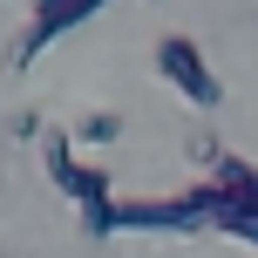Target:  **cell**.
<instances>
[{
	"mask_svg": "<svg viewBox=\"0 0 258 258\" xmlns=\"http://www.w3.org/2000/svg\"><path fill=\"white\" fill-rule=\"evenodd\" d=\"M156 68H163V82H170V89H183V102H197V109H218V102H224V89H218V75L204 68L197 41L163 34V41H156Z\"/></svg>",
	"mask_w": 258,
	"mask_h": 258,
	"instance_id": "cell-1",
	"label": "cell"
},
{
	"mask_svg": "<svg viewBox=\"0 0 258 258\" xmlns=\"http://www.w3.org/2000/svg\"><path fill=\"white\" fill-rule=\"evenodd\" d=\"M41 163H48V177L61 183L68 197H82V204H102V197H109V177L95 163H82L75 136H61V129H41Z\"/></svg>",
	"mask_w": 258,
	"mask_h": 258,
	"instance_id": "cell-2",
	"label": "cell"
},
{
	"mask_svg": "<svg viewBox=\"0 0 258 258\" xmlns=\"http://www.w3.org/2000/svg\"><path fill=\"white\" fill-rule=\"evenodd\" d=\"M95 7H109V0H41L34 7V21H27V34H21V54H14V68H27L41 48H48L54 34H68V27H82Z\"/></svg>",
	"mask_w": 258,
	"mask_h": 258,
	"instance_id": "cell-3",
	"label": "cell"
},
{
	"mask_svg": "<svg viewBox=\"0 0 258 258\" xmlns=\"http://www.w3.org/2000/svg\"><path fill=\"white\" fill-rule=\"evenodd\" d=\"M122 136V116H109V109H95V116L75 122V150H102V143Z\"/></svg>",
	"mask_w": 258,
	"mask_h": 258,
	"instance_id": "cell-4",
	"label": "cell"
}]
</instances>
